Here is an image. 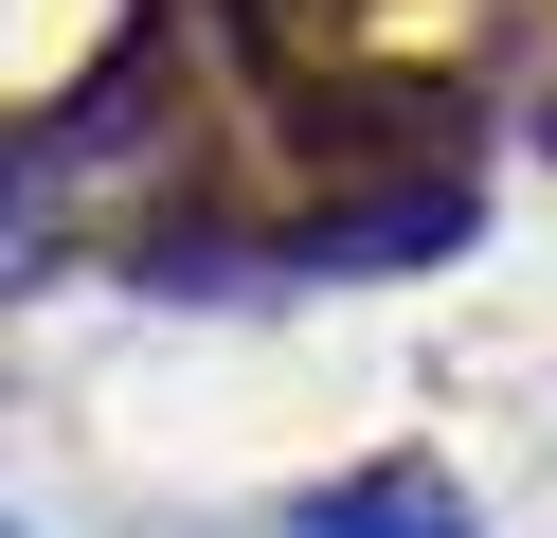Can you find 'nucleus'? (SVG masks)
I'll list each match as a JSON object with an SVG mask.
<instances>
[{
    "label": "nucleus",
    "instance_id": "nucleus-3",
    "mask_svg": "<svg viewBox=\"0 0 557 538\" xmlns=\"http://www.w3.org/2000/svg\"><path fill=\"white\" fill-rule=\"evenodd\" d=\"M126 287L145 305H288V251L234 234V215H145L126 234Z\"/></svg>",
    "mask_w": 557,
    "mask_h": 538
},
{
    "label": "nucleus",
    "instance_id": "nucleus-4",
    "mask_svg": "<svg viewBox=\"0 0 557 538\" xmlns=\"http://www.w3.org/2000/svg\"><path fill=\"white\" fill-rule=\"evenodd\" d=\"M540 143H557V90H540Z\"/></svg>",
    "mask_w": 557,
    "mask_h": 538
},
{
    "label": "nucleus",
    "instance_id": "nucleus-2",
    "mask_svg": "<svg viewBox=\"0 0 557 538\" xmlns=\"http://www.w3.org/2000/svg\"><path fill=\"white\" fill-rule=\"evenodd\" d=\"M270 538H485V521H468V485H449L432 449H377V466H342V485H306Z\"/></svg>",
    "mask_w": 557,
    "mask_h": 538
},
{
    "label": "nucleus",
    "instance_id": "nucleus-1",
    "mask_svg": "<svg viewBox=\"0 0 557 538\" xmlns=\"http://www.w3.org/2000/svg\"><path fill=\"white\" fill-rule=\"evenodd\" d=\"M485 234V162H432V179H342V198H306L288 234V287H396V270H449V251Z\"/></svg>",
    "mask_w": 557,
    "mask_h": 538
}]
</instances>
